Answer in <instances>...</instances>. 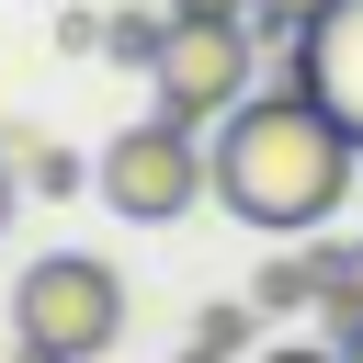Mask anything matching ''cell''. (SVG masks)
I'll use <instances>...</instances> for the list:
<instances>
[{"mask_svg":"<svg viewBox=\"0 0 363 363\" xmlns=\"http://www.w3.org/2000/svg\"><path fill=\"white\" fill-rule=\"evenodd\" d=\"M352 170H363V147H352V125H340L306 79H272V91H250V102L216 125V204H227L238 227H261V238L329 227L340 193H352Z\"/></svg>","mask_w":363,"mask_h":363,"instance_id":"6da1fadb","label":"cell"},{"mask_svg":"<svg viewBox=\"0 0 363 363\" xmlns=\"http://www.w3.org/2000/svg\"><path fill=\"white\" fill-rule=\"evenodd\" d=\"M113 340H125V272H113V261L45 250V261L11 284V352H45V363H102Z\"/></svg>","mask_w":363,"mask_h":363,"instance_id":"7a4b0ae2","label":"cell"},{"mask_svg":"<svg viewBox=\"0 0 363 363\" xmlns=\"http://www.w3.org/2000/svg\"><path fill=\"white\" fill-rule=\"evenodd\" d=\"M147 91L182 125H227L261 91V23H238V11H170V45H159Z\"/></svg>","mask_w":363,"mask_h":363,"instance_id":"3957f363","label":"cell"},{"mask_svg":"<svg viewBox=\"0 0 363 363\" xmlns=\"http://www.w3.org/2000/svg\"><path fill=\"white\" fill-rule=\"evenodd\" d=\"M91 193H102L113 216H136V227H170L193 193H216V147H193L182 113H147V125H125V136L91 159Z\"/></svg>","mask_w":363,"mask_h":363,"instance_id":"277c9868","label":"cell"},{"mask_svg":"<svg viewBox=\"0 0 363 363\" xmlns=\"http://www.w3.org/2000/svg\"><path fill=\"white\" fill-rule=\"evenodd\" d=\"M284 79H306V91L352 125V147H363V0H340L318 34H295V45H284Z\"/></svg>","mask_w":363,"mask_h":363,"instance_id":"5b68a950","label":"cell"},{"mask_svg":"<svg viewBox=\"0 0 363 363\" xmlns=\"http://www.w3.org/2000/svg\"><path fill=\"white\" fill-rule=\"evenodd\" d=\"M329 272H340V250H318V238H284V250L261 261V318H272V306H329Z\"/></svg>","mask_w":363,"mask_h":363,"instance_id":"8992f818","label":"cell"},{"mask_svg":"<svg viewBox=\"0 0 363 363\" xmlns=\"http://www.w3.org/2000/svg\"><path fill=\"white\" fill-rule=\"evenodd\" d=\"M159 45H170V11H113L102 23V57H125V68H159Z\"/></svg>","mask_w":363,"mask_h":363,"instance_id":"52a82bcc","label":"cell"},{"mask_svg":"<svg viewBox=\"0 0 363 363\" xmlns=\"http://www.w3.org/2000/svg\"><path fill=\"white\" fill-rule=\"evenodd\" d=\"M0 159L23 170V193H79V159H68V147H34V136H0Z\"/></svg>","mask_w":363,"mask_h":363,"instance_id":"ba28073f","label":"cell"},{"mask_svg":"<svg viewBox=\"0 0 363 363\" xmlns=\"http://www.w3.org/2000/svg\"><path fill=\"white\" fill-rule=\"evenodd\" d=\"M340 0H250V23H261V45H295V34H318Z\"/></svg>","mask_w":363,"mask_h":363,"instance_id":"9c48e42d","label":"cell"},{"mask_svg":"<svg viewBox=\"0 0 363 363\" xmlns=\"http://www.w3.org/2000/svg\"><path fill=\"white\" fill-rule=\"evenodd\" d=\"M363 329V238L340 250V272H329V340H352Z\"/></svg>","mask_w":363,"mask_h":363,"instance_id":"30bf717a","label":"cell"},{"mask_svg":"<svg viewBox=\"0 0 363 363\" xmlns=\"http://www.w3.org/2000/svg\"><path fill=\"white\" fill-rule=\"evenodd\" d=\"M193 340H204V352H227V363H250V306H204V318H193Z\"/></svg>","mask_w":363,"mask_h":363,"instance_id":"8fae6325","label":"cell"},{"mask_svg":"<svg viewBox=\"0 0 363 363\" xmlns=\"http://www.w3.org/2000/svg\"><path fill=\"white\" fill-rule=\"evenodd\" d=\"M250 363H340V340H272V352H250Z\"/></svg>","mask_w":363,"mask_h":363,"instance_id":"7c38bea8","label":"cell"},{"mask_svg":"<svg viewBox=\"0 0 363 363\" xmlns=\"http://www.w3.org/2000/svg\"><path fill=\"white\" fill-rule=\"evenodd\" d=\"M159 11H238V23H250V0H159Z\"/></svg>","mask_w":363,"mask_h":363,"instance_id":"4fadbf2b","label":"cell"},{"mask_svg":"<svg viewBox=\"0 0 363 363\" xmlns=\"http://www.w3.org/2000/svg\"><path fill=\"white\" fill-rule=\"evenodd\" d=\"M11 204H23V170H11V159H0V227H11Z\"/></svg>","mask_w":363,"mask_h":363,"instance_id":"5bb4252c","label":"cell"},{"mask_svg":"<svg viewBox=\"0 0 363 363\" xmlns=\"http://www.w3.org/2000/svg\"><path fill=\"white\" fill-rule=\"evenodd\" d=\"M182 363H227V352H204V340H193V352H182Z\"/></svg>","mask_w":363,"mask_h":363,"instance_id":"9a60e30c","label":"cell"},{"mask_svg":"<svg viewBox=\"0 0 363 363\" xmlns=\"http://www.w3.org/2000/svg\"><path fill=\"white\" fill-rule=\"evenodd\" d=\"M340 363H363V329H352V340H340Z\"/></svg>","mask_w":363,"mask_h":363,"instance_id":"2e32d148","label":"cell"},{"mask_svg":"<svg viewBox=\"0 0 363 363\" xmlns=\"http://www.w3.org/2000/svg\"><path fill=\"white\" fill-rule=\"evenodd\" d=\"M11 363H45V352H11Z\"/></svg>","mask_w":363,"mask_h":363,"instance_id":"e0dca14e","label":"cell"}]
</instances>
